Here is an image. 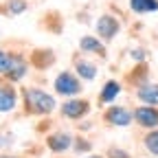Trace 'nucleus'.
Wrapping results in <instances>:
<instances>
[{
    "instance_id": "f257e3e1",
    "label": "nucleus",
    "mask_w": 158,
    "mask_h": 158,
    "mask_svg": "<svg viewBox=\"0 0 158 158\" xmlns=\"http://www.w3.org/2000/svg\"><path fill=\"white\" fill-rule=\"evenodd\" d=\"M24 101H27V108L35 114H46L55 108V99L42 90H35V88L24 90Z\"/></svg>"
},
{
    "instance_id": "412c9836",
    "label": "nucleus",
    "mask_w": 158,
    "mask_h": 158,
    "mask_svg": "<svg viewBox=\"0 0 158 158\" xmlns=\"http://www.w3.org/2000/svg\"><path fill=\"white\" fill-rule=\"evenodd\" d=\"M5 158H9V156H5Z\"/></svg>"
},
{
    "instance_id": "6ab92c4d",
    "label": "nucleus",
    "mask_w": 158,
    "mask_h": 158,
    "mask_svg": "<svg viewBox=\"0 0 158 158\" xmlns=\"http://www.w3.org/2000/svg\"><path fill=\"white\" fill-rule=\"evenodd\" d=\"M132 57H134V59H143L145 53H143V51H132Z\"/></svg>"
},
{
    "instance_id": "7ed1b4c3",
    "label": "nucleus",
    "mask_w": 158,
    "mask_h": 158,
    "mask_svg": "<svg viewBox=\"0 0 158 158\" xmlns=\"http://www.w3.org/2000/svg\"><path fill=\"white\" fill-rule=\"evenodd\" d=\"M118 29H121V24H118V20L112 18V15H101L97 20V31L103 40H112L118 33Z\"/></svg>"
},
{
    "instance_id": "6e6552de",
    "label": "nucleus",
    "mask_w": 158,
    "mask_h": 158,
    "mask_svg": "<svg viewBox=\"0 0 158 158\" xmlns=\"http://www.w3.org/2000/svg\"><path fill=\"white\" fill-rule=\"evenodd\" d=\"M70 143H73L70 136H68V134H62V132L48 136V147H51L53 152H66V149L70 147Z\"/></svg>"
},
{
    "instance_id": "a211bd4d",
    "label": "nucleus",
    "mask_w": 158,
    "mask_h": 158,
    "mask_svg": "<svg viewBox=\"0 0 158 158\" xmlns=\"http://www.w3.org/2000/svg\"><path fill=\"white\" fill-rule=\"evenodd\" d=\"M110 154H112V158H127V154H125V152H121V149H112Z\"/></svg>"
},
{
    "instance_id": "aec40b11",
    "label": "nucleus",
    "mask_w": 158,
    "mask_h": 158,
    "mask_svg": "<svg viewBox=\"0 0 158 158\" xmlns=\"http://www.w3.org/2000/svg\"><path fill=\"white\" fill-rule=\"evenodd\" d=\"M88 158H99V156H88Z\"/></svg>"
},
{
    "instance_id": "dca6fc26",
    "label": "nucleus",
    "mask_w": 158,
    "mask_h": 158,
    "mask_svg": "<svg viewBox=\"0 0 158 158\" xmlns=\"http://www.w3.org/2000/svg\"><path fill=\"white\" fill-rule=\"evenodd\" d=\"M11 55H7L5 51H0V73H9V66H11Z\"/></svg>"
},
{
    "instance_id": "ddd939ff",
    "label": "nucleus",
    "mask_w": 158,
    "mask_h": 158,
    "mask_svg": "<svg viewBox=\"0 0 158 158\" xmlns=\"http://www.w3.org/2000/svg\"><path fill=\"white\" fill-rule=\"evenodd\" d=\"M24 73H27L24 62H22V59H18V57H13L11 59V66H9V77L13 79V81H18V79H22Z\"/></svg>"
},
{
    "instance_id": "f8f14e48",
    "label": "nucleus",
    "mask_w": 158,
    "mask_h": 158,
    "mask_svg": "<svg viewBox=\"0 0 158 158\" xmlns=\"http://www.w3.org/2000/svg\"><path fill=\"white\" fill-rule=\"evenodd\" d=\"M118 92H121V86H118L116 81H108V84L103 86V90H101V101H103V103L114 101Z\"/></svg>"
},
{
    "instance_id": "f03ea898",
    "label": "nucleus",
    "mask_w": 158,
    "mask_h": 158,
    "mask_svg": "<svg viewBox=\"0 0 158 158\" xmlns=\"http://www.w3.org/2000/svg\"><path fill=\"white\" fill-rule=\"evenodd\" d=\"M55 90L59 94L68 97V94H77L79 90H81V84H79L70 73H62V75H57V79H55Z\"/></svg>"
},
{
    "instance_id": "423d86ee",
    "label": "nucleus",
    "mask_w": 158,
    "mask_h": 158,
    "mask_svg": "<svg viewBox=\"0 0 158 158\" xmlns=\"http://www.w3.org/2000/svg\"><path fill=\"white\" fill-rule=\"evenodd\" d=\"M106 118H108L112 125H121V127H125V125L132 123L134 116H132L130 110H125V108H110L108 114H106Z\"/></svg>"
},
{
    "instance_id": "1a4fd4ad",
    "label": "nucleus",
    "mask_w": 158,
    "mask_h": 158,
    "mask_svg": "<svg viewBox=\"0 0 158 158\" xmlns=\"http://www.w3.org/2000/svg\"><path fill=\"white\" fill-rule=\"evenodd\" d=\"M134 13H152L158 9V0H130Z\"/></svg>"
},
{
    "instance_id": "20e7f679",
    "label": "nucleus",
    "mask_w": 158,
    "mask_h": 158,
    "mask_svg": "<svg viewBox=\"0 0 158 158\" xmlns=\"http://www.w3.org/2000/svg\"><path fill=\"white\" fill-rule=\"evenodd\" d=\"M134 118H136V123L143 125V127H158V110L152 108V106L134 110Z\"/></svg>"
},
{
    "instance_id": "39448f33",
    "label": "nucleus",
    "mask_w": 158,
    "mask_h": 158,
    "mask_svg": "<svg viewBox=\"0 0 158 158\" xmlns=\"http://www.w3.org/2000/svg\"><path fill=\"white\" fill-rule=\"evenodd\" d=\"M88 112V103L86 101H79V99H70L62 106V114L68 116V118H79Z\"/></svg>"
},
{
    "instance_id": "9d476101",
    "label": "nucleus",
    "mask_w": 158,
    "mask_h": 158,
    "mask_svg": "<svg viewBox=\"0 0 158 158\" xmlns=\"http://www.w3.org/2000/svg\"><path fill=\"white\" fill-rule=\"evenodd\" d=\"M15 108V92L11 88H0V112H9Z\"/></svg>"
},
{
    "instance_id": "2eb2a0df",
    "label": "nucleus",
    "mask_w": 158,
    "mask_h": 158,
    "mask_svg": "<svg viewBox=\"0 0 158 158\" xmlns=\"http://www.w3.org/2000/svg\"><path fill=\"white\" fill-rule=\"evenodd\" d=\"M145 147H147L154 156H158V132H149V134L145 136Z\"/></svg>"
},
{
    "instance_id": "0eeeda50",
    "label": "nucleus",
    "mask_w": 158,
    "mask_h": 158,
    "mask_svg": "<svg viewBox=\"0 0 158 158\" xmlns=\"http://www.w3.org/2000/svg\"><path fill=\"white\" fill-rule=\"evenodd\" d=\"M138 99L147 106H158V84H143L138 88Z\"/></svg>"
},
{
    "instance_id": "9b49d317",
    "label": "nucleus",
    "mask_w": 158,
    "mask_h": 158,
    "mask_svg": "<svg viewBox=\"0 0 158 158\" xmlns=\"http://www.w3.org/2000/svg\"><path fill=\"white\" fill-rule=\"evenodd\" d=\"M79 46H81V51H86V53H101L103 55V44L99 42L97 37H92V35L81 37L79 40Z\"/></svg>"
},
{
    "instance_id": "f3484780",
    "label": "nucleus",
    "mask_w": 158,
    "mask_h": 158,
    "mask_svg": "<svg viewBox=\"0 0 158 158\" xmlns=\"http://www.w3.org/2000/svg\"><path fill=\"white\" fill-rule=\"evenodd\" d=\"M24 9H27L24 0H11V2H9V11L11 13H22Z\"/></svg>"
},
{
    "instance_id": "4468645a",
    "label": "nucleus",
    "mask_w": 158,
    "mask_h": 158,
    "mask_svg": "<svg viewBox=\"0 0 158 158\" xmlns=\"http://www.w3.org/2000/svg\"><path fill=\"white\" fill-rule=\"evenodd\" d=\"M77 75L81 77V79H94V75H97V68L90 64V62H79L77 64Z\"/></svg>"
}]
</instances>
